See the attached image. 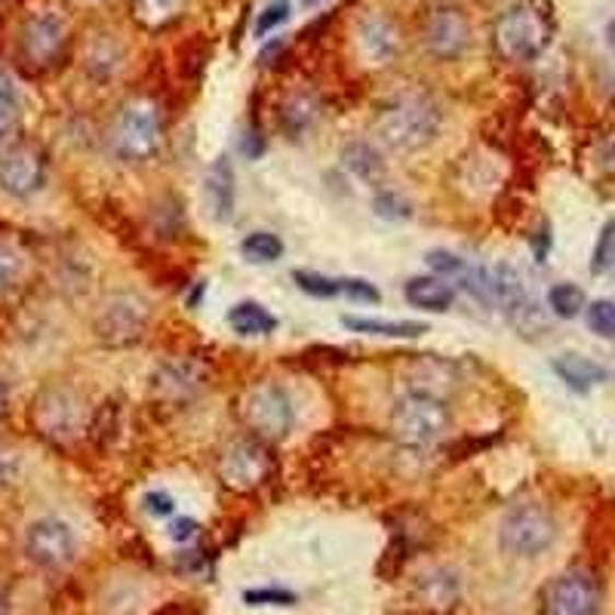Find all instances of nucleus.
Returning <instances> with one entry per match:
<instances>
[{
	"label": "nucleus",
	"instance_id": "41",
	"mask_svg": "<svg viewBox=\"0 0 615 615\" xmlns=\"http://www.w3.org/2000/svg\"><path fill=\"white\" fill-rule=\"evenodd\" d=\"M197 533V523L192 518H178L176 523H173V530H170V535L176 538V542H188V538H195Z\"/></svg>",
	"mask_w": 615,
	"mask_h": 615
},
{
	"label": "nucleus",
	"instance_id": "26",
	"mask_svg": "<svg viewBox=\"0 0 615 615\" xmlns=\"http://www.w3.org/2000/svg\"><path fill=\"white\" fill-rule=\"evenodd\" d=\"M421 594L431 600L434 606H453V600L459 597V582L453 572L438 569L428 579H421Z\"/></svg>",
	"mask_w": 615,
	"mask_h": 615
},
{
	"label": "nucleus",
	"instance_id": "12",
	"mask_svg": "<svg viewBox=\"0 0 615 615\" xmlns=\"http://www.w3.org/2000/svg\"><path fill=\"white\" fill-rule=\"evenodd\" d=\"M545 606L548 615H600L603 606V591L594 572L588 569H567L557 576L545 591Z\"/></svg>",
	"mask_w": 615,
	"mask_h": 615
},
{
	"label": "nucleus",
	"instance_id": "14",
	"mask_svg": "<svg viewBox=\"0 0 615 615\" xmlns=\"http://www.w3.org/2000/svg\"><path fill=\"white\" fill-rule=\"evenodd\" d=\"M47 182V158L40 148L22 146L7 148L0 154V188L13 197H32Z\"/></svg>",
	"mask_w": 615,
	"mask_h": 615
},
{
	"label": "nucleus",
	"instance_id": "28",
	"mask_svg": "<svg viewBox=\"0 0 615 615\" xmlns=\"http://www.w3.org/2000/svg\"><path fill=\"white\" fill-rule=\"evenodd\" d=\"M292 280H295L299 290L314 295V299H336V295H341V277H326L321 271H295Z\"/></svg>",
	"mask_w": 615,
	"mask_h": 615
},
{
	"label": "nucleus",
	"instance_id": "15",
	"mask_svg": "<svg viewBox=\"0 0 615 615\" xmlns=\"http://www.w3.org/2000/svg\"><path fill=\"white\" fill-rule=\"evenodd\" d=\"M471 40V25L462 10L440 7L421 25V47L434 59H459Z\"/></svg>",
	"mask_w": 615,
	"mask_h": 615
},
{
	"label": "nucleus",
	"instance_id": "33",
	"mask_svg": "<svg viewBox=\"0 0 615 615\" xmlns=\"http://www.w3.org/2000/svg\"><path fill=\"white\" fill-rule=\"evenodd\" d=\"M287 19H290V0H268L259 19H256V37L277 32Z\"/></svg>",
	"mask_w": 615,
	"mask_h": 615
},
{
	"label": "nucleus",
	"instance_id": "9",
	"mask_svg": "<svg viewBox=\"0 0 615 615\" xmlns=\"http://www.w3.org/2000/svg\"><path fill=\"white\" fill-rule=\"evenodd\" d=\"M151 324V308L136 292H114L108 295L96 314V336L105 345L124 348L146 336Z\"/></svg>",
	"mask_w": 615,
	"mask_h": 615
},
{
	"label": "nucleus",
	"instance_id": "13",
	"mask_svg": "<svg viewBox=\"0 0 615 615\" xmlns=\"http://www.w3.org/2000/svg\"><path fill=\"white\" fill-rule=\"evenodd\" d=\"M25 554L28 560L44 569H62L74 560L78 542L71 526L56 518H44L28 526L25 533Z\"/></svg>",
	"mask_w": 615,
	"mask_h": 615
},
{
	"label": "nucleus",
	"instance_id": "3",
	"mask_svg": "<svg viewBox=\"0 0 615 615\" xmlns=\"http://www.w3.org/2000/svg\"><path fill=\"white\" fill-rule=\"evenodd\" d=\"M391 431L404 446H434L450 431V409L428 391H409L394 404Z\"/></svg>",
	"mask_w": 615,
	"mask_h": 615
},
{
	"label": "nucleus",
	"instance_id": "1",
	"mask_svg": "<svg viewBox=\"0 0 615 615\" xmlns=\"http://www.w3.org/2000/svg\"><path fill=\"white\" fill-rule=\"evenodd\" d=\"M557 32L550 0H518L492 25V47L504 62H535Z\"/></svg>",
	"mask_w": 615,
	"mask_h": 615
},
{
	"label": "nucleus",
	"instance_id": "37",
	"mask_svg": "<svg viewBox=\"0 0 615 615\" xmlns=\"http://www.w3.org/2000/svg\"><path fill=\"white\" fill-rule=\"evenodd\" d=\"M146 511L151 518H166V514H173V499L166 496V492H148L146 496Z\"/></svg>",
	"mask_w": 615,
	"mask_h": 615
},
{
	"label": "nucleus",
	"instance_id": "16",
	"mask_svg": "<svg viewBox=\"0 0 615 615\" xmlns=\"http://www.w3.org/2000/svg\"><path fill=\"white\" fill-rule=\"evenodd\" d=\"M357 47L370 66H388L401 49V34L388 16L370 13L357 22Z\"/></svg>",
	"mask_w": 615,
	"mask_h": 615
},
{
	"label": "nucleus",
	"instance_id": "18",
	"mask_svg": "<svg viewBox=\"0 0 615 615\" xmlns=\"http://www.w3.org/2000/svg\"><path fill=\"white\" fill-rule=\"evenodd\" d=\"M404 295L413 308H419V311H434V314L450 311L455 302L453 283H446V280L438 275L409 277L404 287Z\"/></svg>",
	"mask_w": 615,
	"mask_h": 615
},
{
	"label": "nucleus",
	"instance_id": "24",
	"mask_svg": "<svg viewBox=\"0 0 615 615\" xmlns=\"http://www.w3.org/2000/svg\"><path fill=\"white\" fill-rule=\"evenodd\" d=\"M548 308L560 321H572L588 308V299H584L582 287H576V283H554L548 290Z\"/></svg>",
	"mask_w": 615,
	"mask_h": 615
},
{
	"label": "nucleus",
	"instance_id": "34",
	"mask_svg": "<svg viewBox=\"0 0 615 615\" xmlns=\"http://www.w3.org/2000/svg\"><path fill=\"white\" fill-rule=\"evenodd\" d=\"M341 295L355 299V302H379L382 292L375 290V283L363 277H341Z\"/></svg>",
	"mask_w": 615,
	"mask_h": 615
},
{
	"label": "nucleus",
	"instance_id": "2",
	"mask_svg": "<svg viewBox=\"0 0 615 615\" xmlns=\"http://www.w3.org/2000/svg\"><path fill=\"white\" fill-rule=\"evenodd\" d=\"M379 139L394 151H421L428 148L440 132V108L428 96L406 93L388 102L379 120H375Z\"/></svg>",
	"mask_w": 615,
	"mask_h": 615
},
{
	"label": "nucleus",
	"instance_id": "40",
	"mask_svg": "<svg viewBox=\"0 0 615 615\" xmlns=\"http://www.w3.org/2000/svg\"><path fill=\"white\" fill-rule=\"evenodd\" d=\"M16 474H19L16 459H13L10 453H0V489L13 484V480H16Z\"/></svg>",
	"mask_w": 615,
	"mask_h": 615
},
{
	"label": "nucleus",
	"instance_id": "8",
	"mask_svg": "<svg viewBox=\"0 0 615 615\" xmlns=\"http://www.w3.org/2000/svg\"><path fill=\"white\" fill-rule=\"evenodd\" d=\"M68 47V28L66 19L56 16L53 10L34 13L25 19L22 32H19V62L25 71L40 74L56 66Z\"/></svg>",
	"mask_w": 615,
	"mask_h": 615
},
{
	"label": "nucleus",
	"instance_id": "4",
	"mask_svg": "<svg viewBox=\"0 0 615 615\" xmlns=\"http://www.w3.org/2000/svg\"><path fill=\"white\" fill-rule=\"evenodd\" d=\"M163 146V120L158 102L151 98H132L124 105L114 127V148L124 161L146 163Z\"/></svg>",
	"mask_w": 615,
	"mask_h": 615
},
{
	"label": "nucleus",
	"instance_id": "39",
	"mask_svg": "<svg viewBox=\"0 0 615 615\" xmlns=\"http://www.w3.org/2000/svg\"><path fill=\"white\" fill-rule=\"evenodd\" d=\"M600 166L606 170V173H613L615 176V132L613 136H606L603 142H600Z\"/></svg>",
	"mask_w": 615,
	"mask_h": 615
},
{
	"label": "nucleus",
	"instance_id": "32",
	"mask_svg": "<svg viewBox=\"0 0 615 615\" xmlns=\"http://www.w3.org/2000/svg\"><path fill=\"white\" fill-rule=\"evenodd\" d=\"M25 262L10 243H0V292H10L22 280Z\"/></svg>",
	"mask_w": 615,
	"mask_h": 615
},
{
	"label": "nucleus",
	"instance_id": "30",
	"mask_svg": "<svg viewBox=\"0 0 615 615\" xmlns=\"http://www.w3.org/2000/svg\"><path fill=\"white\" fill-rule=\"evenodd\" d=\"M425 262H428V268L438 277H443L446 283H459L462 275H465V268H468V259L455 256L450 250H431V253L425 256Z\"/></svg>",
	"mask_w": 615,
	"mask_h": 615
},
{
	"label": "nucleus",
	"instance_id": "38",
	"mask_svg": "<svg viewBox=\"0 0 615 615\" xmlns=\"http://www.w3.org/2000/svg\"><path fill=\"white\" fill-rule=\"evenodd\" d=\"M241 151L246 154V158H262L265 154V139H262V132L259 130H253V132H246L243 136V142H241Z\"/></svg>",
	"mask_w": 615,
	"mask_h": 615
},
{
	"label": "nucleus",
	"instance_id": "5",
	"mask_svg": "<svg viewBox=\"0 0 615 615\" xmlns=\"http://www.w3.org/2000/svg\"><path fill=\"white\" fill-rule=\"evenodd\" d=\"M557 542V520L545 504L523 502L504 511L499 523V545L514 557H538Z\"/></svg>",
	"mask_w": 615,
	"mask_h": 615
},
{
	"label": "nucleus",
	"instance_id": "35",
	"mask_svg": "<svg viewBox=\"0 0 615 615\" xmlns=\"http://www.w3.org/2000/svg\"><path fill=\"white\" fill-rule=\"evenodd\" d=\"M290 591H280V588H265V591H246V603L250 606H290L292 603Z\"/></svg>",
	"mask_w": 615,
	"mask_h": 615
},
{
	"label": "nucleus",
	"instance_id": "31",
	"mask_svg": "<svg viewBox=\"0 0 615 615\" xmlns=\"http://www.w3.org/2000/svg\"><path fill=\"white\" fill-rule=\"evenodd\" d=\"M345 163H348V170H351V173H357L360 178L382 176V163H379V154H375L370 146H363V142H357V146L345 148Z\"/></svg>",
	"mask_w": 615,
	"mask_h": 615
},
{
	"label": "nucleus",
	"instance_id": "11",
	"mask_svg": "<svg viewBox=\"0 0 615 615\" xmlns=\"http://www.w3.org/2000/svg\"><path fill=\"white\" fill-rule=\"evenodd\" d=\"M210 382V367L197 357H170L151 373V394L163 404H192Z\"/></svg>",
	"mask_w": 615,
	"mask_h": 615
},
{
	"label": "nucleus",
	"instance_id": "17",
	"mask_svg": "<svg viewBox=\"0 0 615 615\" xmlns=\"http://www.w3.org/2000/svg\"><path fill=\"white\" fill-rule=\"evenodd\" d=\"M204 197L216 222H228L234 216V170L228 158H216L204 176Z\"/></svg>",
	"mask_w": 615,
	"mask_h": 615
},
{
	"label": "nucleus",
	"instance_id": "25",
	"mask_svg": "<svg viewBox=\"0 0 615 615\" xmlns=\"http://www.w3.org/2000/svg\"><path fill=\"white\" fill-rule=\"evenodd\" d=\"M241 253L250 262H259V265H268V262H277L283 256V241L271 234V231H253L241 241Z\"/></svg>",
	"mask_w": 615,
	"mask_h": 615
},
{
	"label": "nucleus",
	"instance_id": "21",
	"mask_svg": "<svg viewBox=\"0 0 615 615\" xmlns=\"http://www.w3.org/2000/svg\"><path fill=\"white\" fill-rule=\"evenodd\" d=\"M228 326L237 333V336H268L277 329V317L259 302H237V305L228 311Z\"/></svg>",
	"mask_w": 615,
	"mask_h": 615
},
{
	"label": "nucleus",
	"instance_id": "10",
	"mask_svg": "<svg viewBox=\"0 0 615 615\" xmlns=\"http://www.w3.org/2000/svg\"><path fill=\"white\" fill-rule=\"evenodd\" d=\"M271 471H275V459L265 450V443L259 438L228 443L225 453L219 459V477L234 492L256 489L271 477Z\"/></svg>",
	"mask_w": 615,
	"mask_h": 615
},
{
	"label": "nucleus",
	"instance_id": "44",
	"mask_svg": "<svg viewBox=\"0 0 615 615\" xmlns=\"http://www.w3.org/2000/svg\"><path fill=\"white\" fill-rule=\"evenodd\" d=\"M3 406H7V391H3V382H0V416H3Z\"/></svg>",
	"mask_w": 615,
	"mask_h": 615
},
{
	"label": "nucleus",
	"instance_id": "6",
	"mask_svg": "<svg viewBox=\"0 0 615 615\" xmlns=\"http://www.w3.org/2000/svg\"><path fill=\"white\" fill-rule=\"evenodd\" d=\"M32 419L37 425V431L47 440H53V443H71V440H78L86 431L90 409H86L78 391L56 385V388H44L37 394Z\"/></svg>",
	"mask_w": 615,
	"mask_h": 615
},
{
	"label": "nucleus",
	"instance_id": "36",
	"mask_svg": "<svg viewBox=\"0 0 615 615\" xmlns=\"http://www.w3.org/2000/svg\"><path fill=\"white\" fill-rule=\"evenodd\" d=\"M373 207L379 216H385V219H406L409 210H406V204L401 200L397 195H391V192H382V195L375 197Z\"/></svg>",
	"mask_w": 615,
	"mask_h": 615
},
{
	"label": "nucleus",
	"instance_id": "46",
	"mask_svg": "<svg viewBox=\"0 0 615 615\" xmlns=\"http://www.w3.org/2000/svg\"><path fill=\"white\" fill-rule=\"evenodd\" d=\"M317 3H324V0H302V7H317Z\"/></svg>",
	"mask_w": 615,
	"mask_h": 615
},
{
	"label": "nucleus",
	"instance_id": "42",
	"mask_svg": "<svg viewBox=\"0 0 615 615\" xmlns=\"http://www.w3.org/2000/svg\"><path fill=\"white\" fill-rule=\"evenodd\" d=\"M533 250H535V259L538 262L548 259V250H550V228L548 225L538 228V234H535V241H533Z\"/></svg>",
	"mask_w": 615,
	"mask_h": 615
},
{
	"label": "nucleus",
	"instance_id": "45",
	"mask_svg": "<svg viewBox=\"0 0 615 615\" xmlns=\"http://www.w3.org/2000/svg\"><path fill=\"white\" fill-rule=\"evenodd\" d=\"M0 615H7V600H3V588H0Z\"/></svg>",
	"mask_w": 615,
	"mask_h": 615
},
{
	"label": "nucleus",
	"instance_id": "22",
	"mask_svg": "<svg viewBox=\"0 0 615 615\" xmlns=\"http://www.w3.org/2000/svg\"><path fill=\"white\" fill-rule=\"evenodd\" d=\"M317 120V102L308 93H290L280 102V127L290 132L292 139H299L302 132H308Z\"/></svg>",
	"mask_w": 615,
	"mask_h": 615
},
{
	"label": "nucleus",
	"instance_id": "23",
	"mask_svg": "<svg viewBox=\"0 0 615 615\" xmlns=\"http://www.w3.org/2000/svg\"><path fill=\"white\" fill-rule=\"evenodd\" d=\"M185 10V0H130L132 19L148 28V32H158L173 25Z\"/></svg>",
	"mask_w": 615,
	"mask_h": 615
},
{
	"label": "nucleus",
	"instance_id": "7",
	"mask_svg": "<svg viewBox=\"0 0 615 615\" xmlns=\"http://www.w3.org/2000/svg\"><path fill=\"white\" fill-rule=\"evenodd\" d=\"M243 421L262 443H277L292 431V401L277 382H259L243 397Z\"/></svg>",
	"mask_w": 615,
	"mask_h": 615
},
{
	"label": "nucleus",
	"instance_id": "27",
	"mask_svg": "<svg viewBox=\"0 0 615 615\" xmlns=\"http://www.w3.org/2000/svg\"><path fill=\"white\" fill-rule=\"evenodd\" d=\"M615 268V219L600 228L594 253H591V275H610Z\"/></svg>",
	"mask_w": 615,
	"mask_h": 615
},
{
	"label": "nucleus",
	"instance_id": "19",
	"mask_svg": "<svg viewBox=\"0 0 615 615\" xmlns=\"http://www.w3.org/2000/svg\"><path fill=\"white\" fill-rule=\"evenodd\" d=\"M550 370L557 373V379L567 385V388L579 391V394H588V391L600 385V382H606L610 373L594 363V360H588L582 355H560L554 357V363H550Z\"/></svg>",
	"mask_w": 615,
	"mask_h": 615
},
{
	"label": "nucleus",
	"instance_id": "43",
	"mask_svg": "<svg viewBox=\"0 0 615 615\" xmlns=\"http://www.w3.org/2000/svg\"><path fill=\"white\" fill-rule=\"evenodd\" d=\"M606 44H610V49L615 53V19L606 25Z\"/></svg>",
	"mask_w": 615,
	"mask_h": 615
},
{
	"label": "nucleus",
	"instance_id": "29",
	"mask_svg": "<svg viewBox=\"0 0 615 615\" xmlns=\"http://www.w3.org/2000/svg\"><path fill=\"white\" fill-rule=\"evenodd\" d=\"M584 321L588 329L597 333L600 339H615V302L610 299H597L584 308Z\"/></svg>",
	"mask_w": 615,
	"mask_h": 615
},
{
	"label": "nucleus",
	"instance_id": "20",
	"mask_svg": "<svg viewBox=\"0 0 615 615\" xmlns=\"http://www.w3.org/2000/svg\"><path fill=\"white\" fill-rule=\"evenodd\" d=\"M341 324L351 333H363V336H385V339H419L428 333L425 324H413V321H382V317H357V314H345Z\"/></svg>",
	"mask_w": 615,
	"mask_h": 615
}]
</instances>
